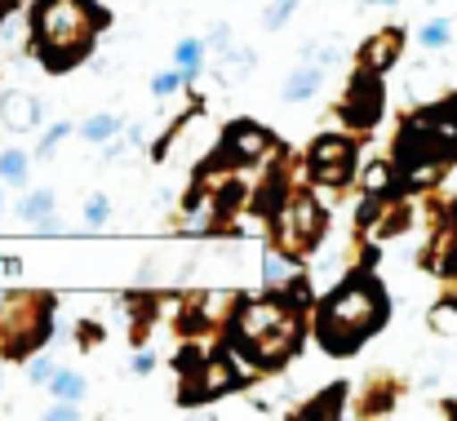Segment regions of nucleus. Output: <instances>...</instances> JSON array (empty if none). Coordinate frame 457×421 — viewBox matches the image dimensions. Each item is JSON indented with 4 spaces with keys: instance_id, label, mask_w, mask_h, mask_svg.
I'll return each instance as SVG.
<instances>
[{
    "instance_id": "obj_2",
    "label": "nucleus",
    "mask_w": 457,
    "mask_h": 421,
    "mask_svg": "<svg viewBox=\"0 0 457 421\" xmlns=\"http://www.w3.org/2000/svg\"><path fill=\"white\" fill-rule=\"evenodd\" d=\"M98 22H103V13L89 0H40V9H36L40 54H49L54 62H67L71 54H85Z\"/></svg>"
},
{
    "instance_id": "obj_20",
    "label": "nucleus",
    "mask_w": 457,
    "mask_h": 421,
    "mask_svg": "<svg viewBox=\"0 0 457 421\" xmlns=\"http://www.w3.org/2000/svg\"><path fill=\"white\" fill-rule=\"evenodd\" d=\"M386 182H391V169H386V164H373V169L364 173V186H369L373 195H382V191H386Z\"/></svg>"
},
{
    "instance_id": "obj_9",
    "label": "nucleus",
    "mask_w": 457,
    "mask_h": 421,
    "mask_svg": "<svg viewBox=\"0 0 457 421\" xmlns=\"http://www.w3.org/2000/svg\"><path fill=\"white\" fill-rule=\"evenodd\" d=\"M395 45H400V36H395V31H382V36L369 45V54H364L369 71H382V67H391V62H395Z\"/></svg>"
},
{
    "instance_id": "obj_12",
    "label": "nucleus",
    "mask_w": 457,
    "mask_h": 421,
    "mask_svg": "<svg viewBox=\"0 0 457 421\" xmlns=\"http://www.w3.org/2000/svg\"><path fill=\"white\" fill-rule=\"evenodd\" d=\"M315 85H320V67H306V71H298V76H289L285 98H289V103H303V98L315 94Z\"/></svg>"
},
{
    "instance_id": "obj_29",
    "label": "nucleus",
    "mask_w": 457,
    "mask_h": 421,
    "mask_svg": "<svg viewBox=\"0 0 457 421\" xmlns=\"http://www.w3.org/2000/svg\"><path fill=\"white\" fill-rule=\"evenodd\" d=\"M134 373H152V355H138L134 359Z\"/></svg>"
},
{
    "instance_id": "obj_22",
    "label": "nucleus",
    "mask_w": 457,
    "mask_h": 421,
    "mask_svg": "<svg viewBox=\"0 0 457 421\" xmlns=\"http://www.w3.org/2000/svg\"><path fill=\"white\" fill-rule=\"evenodd\" d=\"M280 280H294V262L271 258V262H267V284H280Z\"/></svg>"
},
{
    "instance_id": "obj_11",
    "label": "nucleus",
    "mask_w": 457,
    "mask_h": 421,
    "mask_svg": "<svg viewBox=\"0 0 457 421\" xmlns=\"http://www.w3.org/2000/svg\"><path fill=\"white\" fill-rule=\"evenodd\" d=\"M236 386V373L227 368V364H209L204 368V386H200V400H209V395H218V391H231Z\"/></svg>"
},
{
    "instance_id": "obj_16",
    "label": "nucleus",
    "mask_w": 457,
    "mask_h": 421,
    "mask_svg": "<svg viewBox=\"0 0 457 421\" xmlns=\"http://www.w3.org/2000/svg\"><path fill=\"white\" fill-rule=\"evenodd\" d=\"M49 209H54V195H49V191H36V195L22 200V218H31V222L49 218Z\"/></svg>"
},
{
    "instance_id": "obj_10",
    "label": "nucleus",
    "mask_w": 457,
    "mask_h": 421,
    "mask_svg": "<svg viewBox=\"0 0 457 421\" xmlns=\"http://www.w3.org/2000/svg\"><path fill=\"white\" fill-rule=\"evenodd\" d=\"M249 62H253V54H249V49H222V62H218V80H222V85L240 80V76L249 71Z\"/></svg>"
},
{
    "instance_id": "obj_7",
    "label": "nucleus",
    "mask_w": 457,
    "mask_h": 421,
    "mask_svg": "<svg viewBox=\"0 0 457 421\" xmlns=\"http://www.w3.org/2000/svg\"><path fill=\"white\" fill-rule=\"evenodd\" d=\"M0 116H4V125H13V129H31L36 116H40V107H36V98H27V94H4Z\"/></svg>"
},
{
    "instance_id": "obj_28",
    "label": "nucleus",
    "mask_w": 457,
    "mask_h": 421,
    "mask_svg": "<svg viewBox=\"0 0 457 421\" xmlns=\"http://www.w3.org/2000/svg\"><path fill=\"white\" fill-rule=\"evenodd\" d=\"M431 9H436V13H445V18H449V13H457V0H431Z\"/></svg>"
},
{
    "instance_id": "obj_8",
    "label": "nucleus",
    "mask_w": 457,
    "mask_h": 421,
    "mask_svg": "<svg viewBox=\"0 0 457 421\" xmlns=\"http://www.w3.org/2000/svg\"><path fill=\"white\" fill-rule=\"evenodd\" d=\"M231 151H236V160H258V155L267 151V134H262V129L240 125V129L231 134Z\"/></svg>"
},
{
    "instance_id": "obj_17",
    "label": "nucleus",
    "mask_w": 457,
    "mask_h": 421,
    "mask_svg": "<svg viewBox=\"0 0 457 421\" xmlns=\"http://www.w3.org/2000/svg\"><path fill=\"white\" fill-rule=\"evenodd\" d=\"M116 129H120V120H116V116H94V120L85 125V138L89 142H107Z\"/></svg>"
},
{
    "instance_id": "obj_19",
    "label": "nucleus",
    "mask_w": 457,
    "mask_h": 421,
    "mask_svg": "<svg viewBox=\"0 0 457 421\" xmlns=\"http://www.w3.org/2000/svg\"><path fill=\"white\" fill-rule=\"evenodd\" d=\"M0 177H9V182H22V177H27V160H22L18 151L0 155Z\"/></svg>"
},
{
    "instance_id": "obj_1",
    "label": "nucleus",
    "mask_w": 457,
    "mask_h": 421,
    "mask_svg": "<svg viewBox=\"0 0 457 421\" xmlns=\"http://www.w3.org/2000/svg\"><path fill=\"white\" fill-rule=\"evenodd\" d=\"M386 319V301L382 288L373 280L346 284L342 293L328 297V306L320 310V337L328 351H351L360 337H369L378 324Z\"/></svg>"
},
{
    "instance_id": "obj_30",
    "label": "nucleus",
    "mask_w": 457,
    "mask_h": 421,
    "mask_svg": "<svg viewBox=\"0 0 457 421\" xmlns=\"http://www.w3.org/2000/svg\"><path fill=\"white\" fill-rule=\"evenodd\" d=\"M369 4H395V0H369Z\"/></svg>"
},
{
    "instance_id": "obj_26",
    "label": "nucleus",
    "mask_w": 457,
    "mask_h": 421,
    "mask_svg": "<svg viewBox=\"0 0 457 421\" xmlns=\"http://www.w3.org/2000/svg\"><path fill=\"white\" fill-rule=\"evenodd\" d=\"M173 89H178V76H160L155 80V94H173Z\"/></svg>"
},
{
    "instance_id": "obj_24",
    "label": "nucleus",
    "mask_w": 457,
    "mask_h": 421,
    "mask_svg": "<svg viewBox=\"0 0 457 421\" xmlns=\"http://www.w3.org/2000/svg\"><path fill=\"white\" fill-rule=\"evenodd\" d=\"M31 382H54V364L49 359H36L31 364Z\"/></svg>"
},
{
    "instance_id": "obj_4",
    "label": "nucleus",
    "mask_w": 457,
    "mask_h": 421,
    "mask_svg": "<svg viewBox=\"0 0 457 421\" xmlns=\"http://www.w3.org/2000/svg\"><path fill=\"white\" fill-rule=\"evenodd\" d=\"M351 142L342 138H320L315 142V151H311V164H315V177L320 182H328V186H337V182H346V173H351Z\"/></svg>"
},
{
    "instance_id": "obj_27",
    "label": "nucleus",
    "mask_w": 457,
    "mask_h": 421,
    "mask_svg": "<svg viewBox=\"0 0 457 421\" xmlns=\"http://www.w3.org/2000/svg\"><path fill=\"white\" fill-rule=\"evenodd\" d=\"M103 218H107V200H94L89 204V222H103Z\"/></svg>"
},
{
    "instance_id": "obj_13",
    "label": "nucleus",
    "mask_w": 457,
    "mask_h": 421,
    "mask_svg": "<svg viewBox=\"0 0 457 421\" xmlns=\"http://www.w3.org/2000/svg\"><path fill=\"white\" fill-rule=\"evenodd\" d=\"M431 328L445 333V337H453L457 333V301H440V306L431 310Z\"/></svg>"
},
{
    "instance_id": "obj_6",
    "label": "nucleus",
    "mask_w": 457,
    "mask_h": 421,
    "mask_svg": "<svg viewBox=\"0 0 457 421\" xmlns=\"http://www.w3.org/2000/svg\"><path fill=\"white\" fill-rule=\"evenodd\" d=\"M280 324H289V315H285L280 306H271V301L245 306V315H240V333H245V342H253V346H262Z\"/></svg>"
},
{
    "instance_id": "obj_14",
    "label": "nucleus",
    "mask_w": 457,
    "mask_h": 421,
    "mask_svg": "<svg viewBox=\"0 0 457 421\" xmlns=\"http://www.w3.org/2000/svg\"><path fill=\"white\" fill-rule=\"evenodd\" d=\"M200 49H204L200 40H182V45H178V67L187 71V80L200 71Z\"/></svg>"
},
{
    "instance_id": "obj_23",
    "label": "nucleus",
    "mask_w": 457,
    "mask_h": 421,
    "mask_svg": "<svg viewBox=\"0 0 457 421\" xmlns=\"http://www.w3.org/2000/svg\"><path fill=\"white\" fill-rule=\"evenodd\" d=\"M294 4H298V0H276V9L267 13V27H280V22L294 13Z\"/></svg>"
},
{
    "instance_id": "obj_5",
    "label": "nucleus",
    "mask_w": 457,
    "mask_h": 421,
    "mask_svg": "<svg viewBox=\"0 0 457 421\" xmlns=\"http://www.w3.org/2000/svg\"><path fill=\"white\" fill-rule=\"evenodd\" d=\"M285 222H289V227H285V244H289V249H303V244H311V240L320 235V222H324V218H320V204H315L311 195H298L294 209L285 213Z\"/></svg>"
},
{
    "instance_id": "obj_15",
    "label": "nucleus",
    "mask_w": 457,
    "mask_h": 421,
    "mask_svg": "<svg viewBox=\"0 0 457 421\" xmlns=\"http://www.w3.org/2000/svg\"><path fill=\"white\" fill-rule=\"evenodd\" d=\"M409 80H413V98H422V103H431V98L440 94V80H436V76H431L427 67H418V71H413Z\"/></svg>"
},
{
    "instance_id": "obj_18",
    "label": "nucleus",
    "mask_w": 457,
    "mask_h": 421,
    "mask_svg": "<svg viewBox=\"0 0 457 421\" xmlns=\"http://www.w3.org/2000/svg\"><path fill=\"white\" fill-rule=\"evenodd\" d=\"M449 36H453V31H449V22H445V18H440V22H431V27H422V45H427V49H445V45H449Z\"/></svg>"
},
{
    "instance_id": "obj_21",
    "label": "nucleus",
    "mask_w": 457,
    "mask_h": 421,
    "mask_svg": "<svg viewBox=\"0 0 457 421\" xmlns=\"http://www.w3.org/2000/svg\"><path fill=\"white\" fill-rule=\"evenodd\" d=\"M54 391L71 400V395H80V391H85V382H80L76 373H54Z\"/></svg>"
},
{
    "instance_id": "obj_25",
    "label": "nucleus",
    "mask_w": 457,
    "mask_h": 421,
    "mask_svg": "<svg viewBox=\"0 0 457 421\" xmlns=\"http://www.w3.org/2000/svg\"><path fill=\"white\" fill-rule=\"evenodd\" d=\"M62 138H67V125H58V129H54V134L45 138V146H40V155H54V146H58Z\"/></svg>"
},
{
    "instance_id": "obj_3",
    "label": "nucleus",
    "mask_w": 457,
    "mask_h": 421,
    "mask_svg": "<svg viewBox=\"0 0 457 421\" xmlns=\"http://www.w3.org/2000/svg\"><path fill=\"white\" fill-rule=\"evenodd\" d=\"M378 111H382V85H378V76L369 71H360L355 80H351V98L342 103V120L346 125H355V129H369L373 120H378Z\"/></svg>"
}]
</instances>
